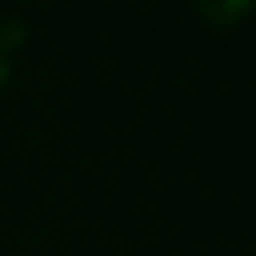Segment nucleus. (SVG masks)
<instances>
[{
	"instance_id": "1",
	"label": "nucleus",
	"mask_w": 256,
	"mask_h": 256,
	"mask_svg": "<svg viewBox=\"0 0 256 256\" xmlns=\"http://www.w3.org/2000/svg\"><path fill=\"white\" fill-rule=\"evenodd\" d=\"M0 84H4V56H0Z\"/></svg>"
}]
</instances>
